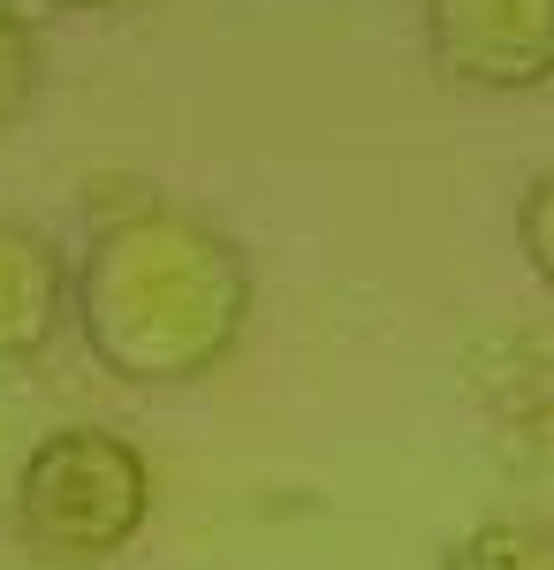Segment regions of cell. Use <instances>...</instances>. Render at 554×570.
<instances>
[{"instance_id":"2","label":"cell","mask_w":554,"mask_h":570,"mask_svg":"<svg viewBox=\"0 0 554 570\" xmlns=\"http://www.w3.org/2000/svg\"><path fill=\"white\" fill-rule=\"evenodd\" d=\"M16 532L46 563H107L152 518V464L115 426H53L16 464Z\"/></svg>"},{"instance_id":"7","label":"cell","mask_w":554,"mask_h":570,"mask_svg":"<svg viewBox=\"0 0 554 570\" xmlns=\"http://www.w3.org/2000/svg\"><path fill=\"white\" fill-rule=\"evenodd\" d=\"M39 99V31L23 8L0 0V130H16Z\"/></svg>"},{"instance_id":"6","label":"cell","mask_w":554,"mask_h":570,"mask_svg":"<svg viewBox=\"0 0 554 570\" xmlns=\"http://www.w3.org/2000/svg\"><path fill=\"white\" fill-rule=\"evenodd\" d=\"M441 570H554V525L540 518H486V525H471Z\"/></svg>"},{"instance_id":"1","label":"cell","mask_w":554,"mask_h":570,"mask_svg":"<svg viewBox=\"0 0 554 570\" xmlns=\"http://www.w3.org/2000/svg\"><path fill=\"white\" fill-rule=\"evenodd\" d=\"M251 259L236 236L160 198L91 228L69 274V320L91 365L129 389H182L228 365L251 327Z\"/></svg>"},{"instance_id":"9","label":"cell","mask_w":554,"mask_h":570,"mask_svg":"<svg viewBox=\"0 0 554 570\" xmlns=\"http://www.w3.org/2000/svg\"><path fill=\"white\" fill-rule=\"evenodd\" d=\"M39 8H69V16H91V8H122V0H39Z\"/></svg>"},{"instance_id":"4","label":"cell","mask_w":554,"mask_h":570,"mask_svg":"<svg viewBox=\"0 0 554 570\" xmlns=\"http://www.w3.org/2000/svg\"><path fill=\"white\" fill-rule=\"evenodd\" d=\"M61 327H69V259L31 220H0V365H31Z\"/></svg>"},{"instance_id":"3","label":"cell","mask_w":554,"mask_h":570,"mask_svg":"<svg viewBox=\"0 0 554 570\" xmlns=\"http://www.w3.org/2000/svg\"><path fill=\"white\" fill-rule=\"evenodd\" d=\"M426 53L464 91L554 85V0H426Z\"/></svg>"},{"instance_id":"8","label":"cell","mask_w":554,"mask_h":570,"mask_svg":"<svg viewBox=\"0 0 554 570\" xmlns=\"http://www.w3.org/2000/svg\"><path fill=\"white\" fill-rule=\"evenodd\" d=\"M516 252L554 289V168H540L524 183V198H516Z\"/></svg>"},{"instance_id":"5","label":"cell","mask_w":554,"mask_h":570,"mask_svg":"<svg viewBox=\"0 0 554 570\" xmlns=\"http://www.w3.org/2000/svg\"><path fill=\"white\" fill-rule=\"evenodd\" d=\"M502 456H510V480H516V494L532 502L524 518L554 525V395H540V403H516V411H510Z\"/></svg>"}]
</instances>
